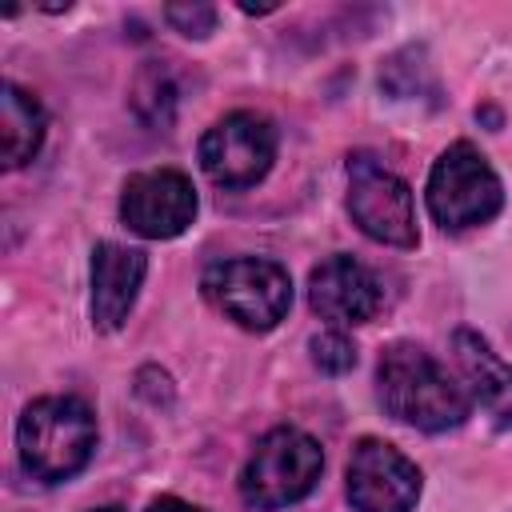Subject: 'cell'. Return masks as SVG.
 <instances>
[{
	"instance_id": "cell-15",
	"label": "cell",
	"mask_w": 512,
	"mask_h": 512,
	"mask_svg": "<svg viewBox=\"0 0 512 512\" xmlns=\"http://www.w3.org/2000/svg\"><path fill=\"white\" fill-rule=\"evenodd\" d=\"M312 360L328 376H344L356 368V344L344 332H320L312 336Z\"/></svg>"
},
{
	"instance_id": "cell-17",
	"label": "cell",
	"mask_w": 512,
	"mask_h": 512,
	"mask_svg": "<svg viewBox=\"0 0 512 512\" xmlns=\"http://www.w3.org/2000/svg\"><path fill=\"white\" fill-rule=\"evenodd\" d=\"M148 512H204V508H196V504H188L180 496H160V500L148 504Z\"/></svg>"
},
{
	"instance_id": "cell-11",
	"label": "cell",
	"mask_w": 512,
	"mask_h": 512,
	"mask_svg": "<svg viewBox=\"0 0 512 512\" xmlns=\"http://www.w3.org/2000/svg\"><path fill=\"white\" fill-rule=\"evenodd\" d=\"M148 272V256L140 248H124V244H96L92 252V324L100 332H116L124 328L136 292L144 284Z\"/></svg>"
},
{
	"instance_id": "cell-7",
	"label": "cell",
	"mask_w": 512,
	"mask_h": 512,
	"mask_svg": "<svg viewBox=\"0 0 512 512\" xmlns=\"http://www.w3.org/2000/svg\"><path fill=\"white\" fill-rule=\"evenodd\" d=\"M276 160V128L260 112H232L200 140V168L220 188L256 184Z\"/></svg>"
},
{
	"instance_id": "cell-10",
	"label": "cell",
	"mask_w": 512,
	"mask_h": 512,
	"mask_svg": "<svg viewBox=\"0 0 512 512\" xmlns=\"http://www.w3.org/2000/svg\"><path fill=\"white\" fill-rule=\"evenodd\" d=\"M308 304L320 320L332 324H364L380 312L384 292L372 268L352 256H328L308 276Z\"/></svg>"
},
{
	"instance_id": "cell-5",
	"label": "cell",
	"mask_w": 512,
	"mask_h": 512,
	"mask_svg": "<svg viewBox=\"0 0 512 512\" xmlns=\"http://www.w3.org/2000/svg\"><path fill=\"white\" fill-rule=\"evenodd\" d=\"M500 204H504L500 176L492 172V164L484 160L480 148L460 140L440 152V160L428 172V212L436 216L440 228H448V232L476 228V224L492 220L500 212Z\"/></svg>"
},
{
	"instance_id": "cell-13",
	"label": "cell",
	"mask_w": 512,
	"mask_h": 512,
	"mask_svg": "<svg viewBox=\"0 0 512 512\" xmlns=\"http://www.w3.org/2000/svg\"><path fill=\"white\" fill-rule=\"evenodd\" d=\"M44 144V108L20 84L0 88V156L4 168L28 164Z\"/></svg>"
},
{
	"instance_id": "cell-18",
	"label": "cell",
	"mask_w": 512,
	"mask_h": 512,
	"mask_svg": "<svg viewBox=\"0 0 512 512\" xmlns=\"http://www.w3.org/2000/svg\"><path fill=\"white\" fill-rule=\"evenodd\" d=\"M96 512H124V508H96Z\"/></svg>"
},
{
	"instance_id": "cell-4",
	"label": "cell",
	"mask_w": 512,
	"mask_h": 512,
	"mask_svg": "<svg viewBox=\"0 0 512 512\" xmlns=\"http://www.w3.org/2000/svg\"><path fill=\"white\" fill-rule=\"evenodd\" d=\"M200 288L216 312H224L232 324L248 332L276 328L292 304L288 272L276 260H260V256H236V260L212 264Z\"/></svg>"
},
{
	"instance_id": "cell-3",
	"label": "cell",
	"mask_w": 512,
	"mask_h": 512,
	"mask_svg": "<svg viewBox=\"0 0 512 512\" xmlns=\"http://www.w3.org/2000/svg\"><path fill=\"white\" fill-rule=\"evenodd\" d=\"M320 468H324V452L308 432L272 428L252 448V456L240 472V496H244V504L260 508V512L288 508L316 488Z\"/></svg>"
},
{
	"instance_id": "cell-1",
	"label": "cell",
	"mask_w": 512,
	"mask_h": 512,
	"mask_svg": "<svg viewBox=\"0 0 512 512\" xmlns=\"http://www.w3.org/2000/svg\"><path fill=\"white\" fill-rule=\"evenodd\" d=\"M376 392L388 416L412 424L420 432H448L460 428L468 416L472 396L456 376L420 344H392L376 368Z\"/></svg>"
},
{
	"instance_id": "cell-9",
	"label": "cell",
	"mask_w": 512,
	"mask_h": 512,
	"mask_svg": "<svg viewBox=\"0 0 512 512\" xmlns=\"http://www.w3.org/2000/svg\"><path fill=\"white\" fill-rule=\"evenodd\" d=\"M348 500L360 512H412L420 500V468L400 448L364 436L348 456Z\"/></svg>"
},
{
	"instance_id": "cell-6",
	"label": "cell",
	"mask_w": 512,
	"mask_h": 512,
	"mask_svg": "<svg viewBox=\"0 0 512 512\" xmlns=\"http://www.w3.org/2000/svg\"><path fill=\"white\" fill-rule=\"evenodd\" d=\"M348 212L360 224V232L380 240V244H392V248H412L416 244L412 192L400 176L380 168L372 156H352L348 160Z\"/></svg>"
},
{
	"instance_id": "cell-12",
	"label": "cell",
	"mask_w": 512,
	"mask_h": 512,
	"mask_svg": "<svg viewBox=\"0 0 512 512\" xmlns=\"http://www.w3.org/2000/svg\"><path fill=\"white\" fill-rule=\"evenodd\" d=\"M456 364L464 372L468 396L484 408V416L496 428H512V364H504L484 336L456 332Z\"/></svg>"
},
{
	"instance_id": "cell-2",
	"label": "cell",
	"mask_w": 512,
	"mask_h": 512,
	"mask_svg": "<svg viewBox=\"0 0 512 512\" xmlns=\"http://www.w3.org/2000/svg\"><path fill=\"white\" fill-rule=\"evenodd\" d=\"M16 448L32 480L60 484L88 464L96 448V416L80 396L32 400L16 424Z\"/></svg>"
},
{
	"instance_id": "cell-14",
	"label": "cell",
	"mask_w": 512,
	"mask_h": 512,
	"mask_svg": "<svg viewBox=\"0 0 512 512\" xmlns=\"http://www.w3.org/2000/svg\"><path fill=\"white\" fill-rule=\"evenodd\" d=\"M132 104H136V112H140L148 124H160V128L172 124L176 84H172V76H168L164 64H148V68H140L136 88H132Z\"/></svg>"
},
{
	"instance_id": "cell-8",
	"label": "cell",
	"mask_w": 512,
	"mask_h": 512,
	"mask_svg": "<svg viewBox=\"0 0 512 512\" xmlns=\"http://www.w3.org/2000/svg\"><path fill=\"white\" fill-rule=\"evenodd\" d=\"M196 216V188L176 168H152L128 176L120 192V220L144 240H172Z\"/></svg>"
},
{
	"instance_id": "cell-16",
	"label": "cell",
	"mask_w": 512,
	"mask_h": 512,
	"mask_svg": "<svg viewBox=\"0 0 512 512\" xmlns=\"http://www.w3.org/2000/svg\"><path fill=\"white\" fill-rule=\"evenodd\" d=\"M164 20L176 28V32H184V36H208L212 28H216V8L212 4H168L164 8Z\"/></svg>"
}]
</instances>
